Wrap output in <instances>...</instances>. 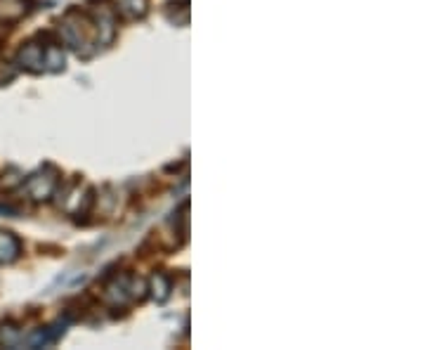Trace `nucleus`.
<instances>
[{"label": "nucleus", "instance_id": "f257e3e1", "mask_svg": "<svg viewBox=\"0 0 425 350\" xmlns=\"http://www.w3.org/2000/svg\"><path fill=\"white\" fill-rule=\"evenodd\" d=\"M21 244L14 235L10 232H0V263H10L19 256Z\"/></svg>", "mask_w": 425, "mask_h": 350}, {"label": "nucleus", "instance_id": "f03ea898", "mask_svg": "<svg viewBox=\"0 0 425 350\" xmlns=\"http://www.w3.org/2000/svg\"><path fill=\"white\" fill-rule=\"evenodd\" d=\"M19 62H21V67H26V69H33V64H42V47L26 43L19 50Z\"/></svg>", "mask_w": 425, "mask_h": 350}, {"label": "nucleus", "instance_id": "7ed1b4c3", "mask_svg": "<svg viewBox=\"0 0 425 350\" xmlns=\"http://www.w3.org/2000/svg\"><path fill=\"white\" fill-rule=\"evenodd\" d=\"M14 79V67L7 64V62H0V86L10 83Z\"/></svg>", "mask_w": 425, "mask_h": 350}]
</instances>
